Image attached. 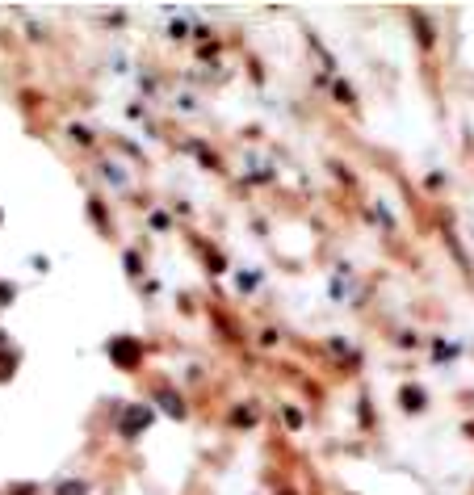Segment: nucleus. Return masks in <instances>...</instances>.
<instances>
[{
	"mask_svg": "<svg viewBox=\"0 0 474 495\" xmlns=\"http://www.w3.org/2000/svg\"><path fill=\"white\" fill-rule=\"evenodd\" d=\"M110 357H114L122 369H135L139 357H143V349H139V340H114V344H110Z\"/></svg>",
	"mask_w": 474,
	"mask_h": 495,
	"instance_id": "1",
	"label": "nucleus"
},
{
	"mask_svg": "<svg viewBox=\"0 0 474 495\" xmlns=\"http://www.w3.org/2000/svg\"><path fill=\"white\" fill-rule=\"evenodd\" d=\"M59 495H84V483H68V487H63Z\"/></svg>",
	"mask_w": 474,
	"mask_h": 495,
	"instance_id": "4",
	"label": "nucleus"
},
{
	"mask_svg": "<svg viewBox=\"0 0 474 495\" xmlns=\"http://www.w3.org/2000/svg\"><path fill=\"white\" fill-rule=\"evenodd\" d=\"M17 369V357H0V378H9Z\"/></svg>",
	"mask_w": 474,
	"mask_h": 495,
	"instance_id": "3",
	"label": "nucleus"
},
{
	"mask_svg": "<svg viewBox=\"0 0 474 495\" xmlns=\"http://www.w3.org/2000/svg\"><path fill=\"white\" fill-rule=\"evenodd\" d=\"M147 420H151V411H147V407H130V411L122 416V432H126V436H135Z\"/></svg>",
	"mask_w": 474,
	"mask_h": 495,
	"instance_id": "2",
	"label": "nucleus"
}]
</instances>
